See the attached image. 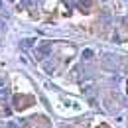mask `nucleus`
I'll list each match as a JSON object with an SVG mask.
<instances>
[{
    "instance_id": "1",
    "label": "nucleus",
    "mask_w": 128,
    "mask_h": 128,
    "mask_svg": "<svg viewBox=\"0 0 128 128\" xmlns=\"http://www.w3.org/2000/svg\"><path fill=\"white\" fill-rule=\"evenodd\" d=\"M49 53H51V44H49V42H46V44H42L40 48L36 49V55H38L40 59H46V57H48Z\"/></svg>"
},
{
    "instance_id": "2",
    "label": "nucleus",
    "mask_w": 128,
    "mask_h": 128,
    "mask_svg": "<svg viewBox=\"0 0 128 128\" xmlns=\"http://www.w3.org/2000/svg\"><path fill=\"white\" fill-rule=\"evenodd\" d=\"M77 2H79L81 10H89V8H91V0H77Z\"/></svg>"
},
{
    "instance_id": "3",
    "label": "nucleus",
    "mask_w": 128,
    "mask_h": 128,
    "mask_svg": "<svg viewBox=\"0 0 128 128\" xmlns=\"http://www.w3.org/2000/svg\"><path fill=\"white\" fill-rule=\"evenodd\" d=\"M34 42H36V40H32V38L24 40V42H22V48H32V46H34Z\"/></svg>"
},
{
    "instance_id": "4",
    "label": "nucleus",
    "mask_w": 128,
    "mask_h": 128,
    "mask_svg": "<svg viewBox=\"0 0 128 128\" xmlns=\"http://www.w3.org/2000/svg\"><path fill=\"white\" fill-rule=\"evenodd\" d=\"M93 57V49H85L83 51V59H91Z\"/></svg>"
},
{
    "instance_id": "5",
    "label": "nucleus",
    "mask_w": 128,
    "mask_h": 128,
    "mask_svg": "<svg viewBox=\"0 0 128 128\" xmlns=\"http://www.w3.org/2000/svg\"><path fill=\"white\" fill-rule=\"evenodd\" d=\"M44 67H46V71H48V73H51V71H53V67H51V65H49V63H46V65H44Z\"/></svg>"
},
{
    "instance_id": "6",
    "label": "nucleus",
    "mask_w": 128,
    "mask_h": 128,
    "mask_svg": "<svg viewBox=\"0 0 128 128\" xmlns=\"http://www.w3.org/2000/svg\"><path fill=\"white\" fill-rule=\"evenodd\" d=\"M4 26H6V24H4V20H0V32L4 30Z\"/></svg>"
},
{
    "instance_id": "7",
    "label": "nucleus",
    "mask_w": 128,
    "mask_h": 128,
    "mask_svg": "<svg viewBox=\"0 0 128 128\" xmlns=\"http://www.w3.org/2000/svg\"><path fill=\"white\" fill-rule=\"evenodd\" d=\"M6 95V89H0V96H4Z\"/></svg>"
},
{
    "instance_id": "8",
    "label": "nucleus",
    "mask_w": 128,
    "mask_h": 128,
    "mask_svg": "<svg viewBox=\"0 0 128 128\" xmlns=\"http://www.w3.org/2000/svg\"><path fill=\"white\" fill-rule=\"evenodd\" d=\"M8 128H18V126L14 124V122H10V124H8Z\"/></svg>"
},
{
    "instance_id": "9",
    "label": "nucleus",
    "mask_w": 128,
    "mask_h": 128,
    "mask_svg": "<svg viewBox=\"0 0 128 128\" xmlns=\"http://www.w3.org/2000/svg\"><path fill=\"white\" fill-rule=\"evenodd\" d=\"M0 8H2V2H0Z\"/></svg>"
},
{
    "instance_id": "10",
    "label": "nucleus",
    "mask_w": 128,
    "mask_h": 128,
    "mask_svg": "<svg viewBox=\"0 0 128 128\" xmlns=\"http://www.w3.org/2000/svg\"><path fill=\"white\" fill-rule=\"evenodd\" d=\"M126 85H128V81H126Z\"/></svg>"
}]
</instances>
